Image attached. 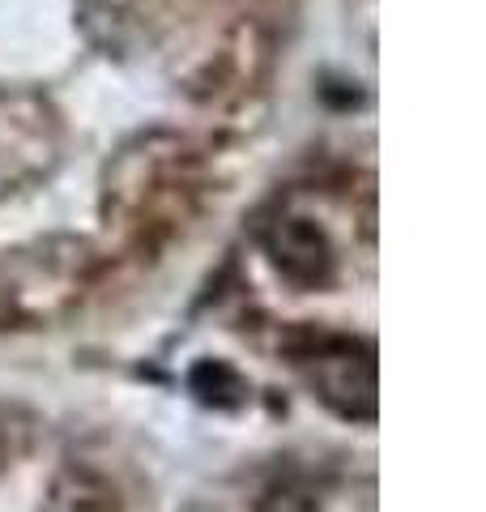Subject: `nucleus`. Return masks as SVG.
I'll return each mask as SVG.
<instances>
[{
	"instance_id": "obj_1",
	"label": "nucleus",
	"mask_w": 486,
	"mask_h": 512,
	"mask_svg": "<svg viewBox=\"0 0 486 512\" xmlns=\"http://www.w3.org/2000/svg\"><path fill=\"white\" fill-rule=\"evenodd\" d=\"M90 286L77 244H43L0 256V329H43L69 316Z\"/></svg>"
},
{
	"instance_id": "obj_2",
	"label": "nucleus",
	"mask_w": 486,
	"mask_h": 512,
	"mask_svg": "<svg viewBox=\"0 0 486 512\" xmlns=\"http://www.w3.org/2000/svg\"><path fill=\"white\" fill-rule=\"evenodd\" d=\"M286 355L324 410H333L346 423H376L380 367L371 342L346 338V333L299 329L286 338Z\"/></svg>"
},
{
	"instance_id": "obj_3",
	"label": "nucleus",
	"mask_w": 486,
	"mask_h": 512,
	"mask_svg": "<svg viewBox=\"0 0 486 512\" xmlns=\"http://www.w3.org/2000/svg\"><path fill=\"white\" fill-rule=\"evenodd\" d=\"M265 256L295 291H329L337 282V248L316 218L278 214L265 227Z\"/></svg>"
},
{
	"instance_id": "obj_4",
	"label": "nucleus",
	"mask_w": 486,
	"mask_h": 512,
	"mask_svg": "<svg viewBox=\"0 0 486 512\" xmlns=\"http://www.w3.org/2000/svg\"><path fill=\"white\" fill-rule=\"evenodd\" d=\"M43 512H133L116 470L94 457H69L43 495Z\"/></svg>"
},
{
	"instance_id": "obj_5",
	"label": "nucleus",
	"mask_w": 486,
	"mask_h": 512,
	"mask_svg": "<svg viewBox=\"0 0 486 512\" xmlns=\"http://www.w3.org/2000/svg\"><path fill=\"white\" fill-rule=\"evenodd\" d=\"M329 491V474L320 466L286 457L261 478V487L252 495V512H324Z\"/></svg>"
},
{
	"instance_id": "obj_6",
	"label": "nucleus",
	"mask_w": 486,
	"mask_h": 512,
	"mask_svg": "<svg viewBox=\"0 0 486 512\" xmlns=\"http://www.w3.org/2000/svg\"><path fill=\"white\" fill-rule=\"evenodd\" d=\"M188 389H192L197 402L214 406V410H239L243 402H248V380L222 359H201L188 372Z\"/></svg>"
},
{
	"instance_id": "obj_7",
	"label": "nucleus",
	"mask_w": 486,
	"mask_h": 512,
	"mask_svg": "<svg viewBox=\"0 0 486 512\" xmlns=\"http://www.w3.org/2000/svg\"><path fill=\"white\" fill-rule=\"evenodd\" d=\"M22 436H26V431L18 427V414L0 406V470L13 466V457L22 453Z\"/></svg>"
}]
</instances>
